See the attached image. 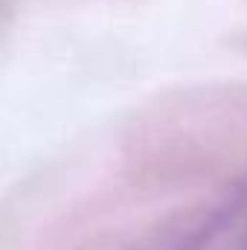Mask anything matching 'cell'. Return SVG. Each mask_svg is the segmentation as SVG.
<instances>
[{"instance_id":"1","label":"cell","mask_w":247,"mask_h":250,"mask_svg":"<svg viewBox=\"0 0 247 250\" xmlns=\"http://www.w3.org/2000/svg\"><path fill=\"white\" fill-rule=\"evenodd\" d=\"M181 250H247V175L206 212Z\"/></svg>"}]
</instances>
